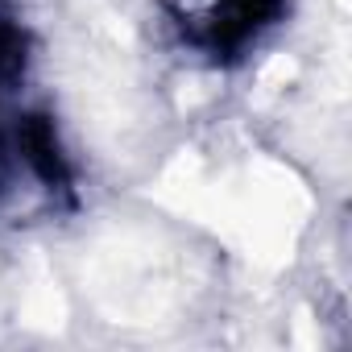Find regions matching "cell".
<instances>
[{"label": "cell", "mask_w": 352, "mask_h": 352, "mask_svg": "<svg viewBox=\"0 0 352 352\" xmlns=\"http://www.w3.org/2000/svg\"><path fill=\"white\" fill-rule=\"evenodd\" d=\"M282 17L286 0H204V13L174 17V25L183 30L187 46L220 63H236L261 42V34L282 25Z\"/></svg>", "instance_id": "obj_1"}, {"label": "cell", "mask_w": 352, "mask_h": 352, "mask_svg": "<svg viewBox=\"0 0 352 352\" xmlns=\"http://www.w3.org/2000/svg\"><path fill=\"white\" fill-rule=\"evenodd\" d=\"M9 145L17 149L21 166L30 170V179L50 195V204H63L67 212L79 208V187H75V166L63 149V137H58V124L50 112L42 108H30V112H17L13 116V137Z\"/></svg>", "instance_id": "obj_2"}]
</instances>
